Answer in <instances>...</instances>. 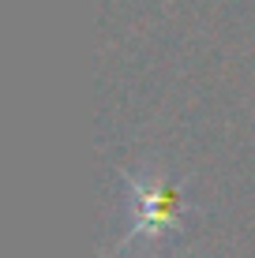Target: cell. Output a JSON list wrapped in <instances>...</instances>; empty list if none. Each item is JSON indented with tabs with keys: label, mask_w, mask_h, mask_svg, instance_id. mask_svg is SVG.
<instances>
[{
	"label": "cell",
	"mask_w": 255,
	"mask_h": 258,
	"mask_svg": "<svg viewBox=\"0 0 255 258\" xmlns=\"http://www.w3.org/2000/svg\"><path fill=\"white\" fill-rule=\"evenodd\" d=\"M101 258H117V254H101ZM120 258H128V254H120Z\"/></svg>",
	"instance_id": "obj_2"
},
{
	"label": "cell",
	"mask_w": 255,
	"mask_h": 258,
	"mask_svg": "<svg viewBox=\"0 0 255 258\" xmlns=\"http://www.w3.org/2000/svg\"><path fill=\"white\" fill-rule=\"evenodd\" d=\"M124 183V202H128V239H146V243H162L173 239L188 228L195 202L188 187L158 161H143L139 168L120 172Z\"/></svg>",
	"instance_id": "obj_1"
}]
</instances>
